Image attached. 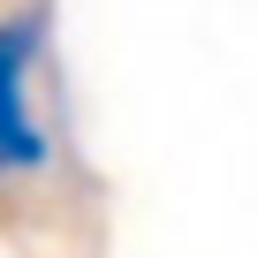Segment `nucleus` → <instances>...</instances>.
Instances as JSON below:
<instances>
[{"label": "nucleus", "instance_id": "f257e3e1", "mask_svg": "<svg viewBox=\"0 0 258 258\" xmlns=\"http://www.w3.org/2000/svg\"><path fill=\"white\" fill-rule=\"evenodd\" d=\"M31 53H38V23L23 16V23L0 31V175H38L46 167V129L31 121V99H23Z\"/></svg>", "mask_w": 258, "mask_h": 258}]
</instances>
